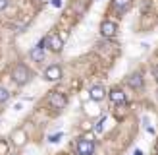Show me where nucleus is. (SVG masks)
Returning <instances> with one entry per match:
<instances>
[{"label": "nucleus", "instance_id": "f257e3e1", "mask_svg": "<svg viewBox=\"0 0 158 155\" xmlns=\"http://www.w3.org/2000/svg\"><path fill=\"white\" fill-rule=\"evenodd\" d=\"M12 80L18 83V85H25L31 80V70L25 64H18L12 70Z\"/></svg>", "mask_w": 158, "mask_h": 155}, {"label": "nucleus", "instance_id": "f03ea898", "mask_svg": "<svg viewBox=\"0 0 158 155\" xmlns=\"http://www.w3.org/2000/svg\"><path fill=\"white\" fill-rule=\"evenodd\" d=\"M77 153L79 155L94 153V142H93L91 138H79V142H77Z\"/></svg>", "mask_w": 158, "mask_h": 155}, {"label": "nucleus", "instance_id": "7ed1b4c3", "mask_svg": "<svg viewBox=\"0 0 158 155\" xmlns=\"http://www.w3.org/2000/svg\"><path fill=\"white\" fill-rule=\"evenodd\" d=\"M44 46H46V39L39 41V45L31 49L29 54H31V58H33L35 62H43V60H44Z\"/></svg>", "mask_w": 158, "mask_h": 155}, {"label": "nucleus", "instance_id": "20e7f679", "mask_svg": "<svg viewBox=\"0 0 158 155\" xmlns=\"http://www.w3.org/2000/svg\"><path fill=\"white\" fill-rule=\"evenodd\" d=\"M46 46H48V49H52L54 52H60L62 49H64V39L52 33V35L46 37Z\"/></svg>", "mask_w": 158, "mask_h": 155}, {"label": "nucleus", "instance_id": "39448f33", "mask_svg": "<svg viewBox=\"0 0 158 155\" xmlns=\"http://www.w3.org/2000/svg\"><path fill=\"white\" fill-rule=\"evenodd\" d=\"M100 33H102V37L112 39V37H116V33H118V25H116L114 21H102V25H100Z\"/></svg>", "mask_w": 158, "mask_h": 155}, {"label": "nucleus", "instance_id": "423d86ee", "mask_svg": "<svg viewBox=\"0 0 158 155\" xmlns=\"http://www.w3.org/2000/svg\"><path fill=\"white\" fill-rule=\"evenodd\" d=\"M50 105H52L54 108H66V105H68V97L64 95V93L54 91L52 95H50Z\"/></svg>", "mask_w": 158, "mask_h": 155}, {"label": "nucleus", "instance_id": "0eeeda50", "mask_svg": "<svg viewBox=\"0 0 158 155\" xmlns=\"http://www.w3.org/2000/svg\"><path fill=\"white\" fill-rule=\"evenodd\" d=\"M44 78L48 82H58L60 78H62V68L58 66V64H52V66H48L44 70Z\"/></svg>", "mask_w": 158, "mask_h": 155}, {"label": "nucleus", "instance_id": "6e6552de", "mask_svg": "<svg viewBox=\"0 0 158 155\" xmlns=\"http://www.w3.org/2000/svg\"><path fill=\"white\" fill-rule=\"evenodd\" d=\"M89 97H91L93 101H97V103H98V101H102V99L106 97V89L102 87V85H93L91 91H89Z\"/></svg>", "mask_w": 158, "mask_h": 155}, {"label": "nucleus", "instance_id": "1a4fd4ad", "mask_svg": "<svg viewBox=\"0 0 158 155\" xmlns=\"http://www.w3.org/2000/svg\"><path fill=\"white\" fill-rule=\"evenodd\" d=\"M127 83H129V87H133V89H143V85H145L143 76H141V74H131L127 78Z\"/></svg>", "mask_w": 158, "mask_h": 155}, {"label": "nucleus", "instance_id": "9d476101", "mask_svg": "<svg viewBox=\"0 0 158 155\" xmlns=\"http://www.w3.org/2000/svg\"><path fill=\"white\" fill-rule=\"evenodd\" d=\"M110 99H112L114 101V103H118V105H125V93L122 91V89H112V91H110Z\"/></svg>", "mask_w": 158, "mask_h": 155}, {"label": "nucleus", "instance_id": "9b49d317", "mask_svg": "<svg viewBox=\"0 0 158 155\" xmlns=\"http://www.w3.org/2000/svg\"><path fill=\"white\" fill-rule=\"evenodd\" d=\"M112 6H114V10H116V12L123 14V12L131 6V0H112Z\"/></svg>", "mask_w": 158, "mask_h": 155}, {"label": "nucleus", "instance_id": "f8f14e48", "mask_svg": "<svg viewBox=\"0 0 158 155\" xmlns=\"http://www.w3.org/2000/svg\"><path fill=\"white\" fill-rule=\"evenodd\" d=\"M8 99H10V93H8L6 87H2V85H0V103H6Z\"/></svg>", "mask_w": 158, "mask_h": 155}, {"label": "nucleus", "instance_id": "ddd939ff", "mask_svg": "<svg viewBox=\"0 0 158 155\" xmlns=\"http://www.w3.org/2000/svg\"><path fill=\"white\" fill-rule=\"evenodd\" d=\"M62 136H64L62 132H58V134H52V136H48V142H50V144H56V142H60V140H62Z\"/></svg>", "mask_w": 158, "mask_h": 155}, {"label": "nucleus", "instance_id": "4468645a", "mask_svg": "<svg viewBox=\"0 0 158 155\" xmlns=\"http://www.w3.org/2000/svg\"><path fill=\"white\" fill-rule=\"evenodd\" d=\"M104 120H106V118H104V116H100V120L97 122V126H94V130H97V132H98V134H100V132H102V126H104Z\"/></svg>", "mask_w": 158, "mask_h": 155}, {"label": "nucleus", "instance_id": "2eb2a0df", "mask_svg": "<svg viewBox=\"0 0 158 155\" xmlns=\"http://www.w3.org/2000/svg\"><path fill=\"white\" fill-rule=\"evenodd\" d=\"M8 4H10L8 0H0V12H2V10H6V8H8Z\"/></svg>", "mask_w": 158, "mask_h": 155}, {"label": "nucleus", "instance_id": "dca6fc26", "mask_svg": "<svg viewBox=\"0 0 158 155\" xmlns=\"http://www.w3.org/2000/svg\"><path fill=\"white\" fill-rule=\"evenodd\" d=\"M52 6L54 8H60L62 6V0H52Z\"/></svg>", "mask_w": 158, "mask_h": 155}, {"label": "nucleus", "instance_id": "f3484780", "mask_svg": "<svg viewBox=\"0 0 158 155\" xmlns=\"http://www.w3.org/2000/svg\"><path fill=\"white\" fill-rule=\"evenodd\" d=\"M152 74H154V78H156V80H158V64L152 68Z\"/></svg>", "mask_w": 158, "mask_h": 155}, {"label": "nucleus", "instance_id": "a211bd4d", "mask_svg": "<svg viewBox=\"0 0 158 155\" xmlns=\"http://www.w3.org/2000/svg\"><path fill=\"white\" fill-rule=\"evenodd\" d=\"M133 155H143V151H141V149H135V153H133Z\"/></svg>", "mask_w": 158, "mask_h": 155}, {"label": "nucleus", "instance_id": "6ab92c4d", "mask_svg": "<svg viewBox=\"0 0 158 155\" xmlns=\"http://www.w3.org/2000/svg\"><path fill=\"white\" fill-rule=\"evenodd\" d=\"M87 155H94V153H87Z\"/></svg>", "mask_w": 158, "mask_h": 155}]
</instances>
